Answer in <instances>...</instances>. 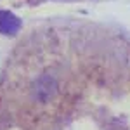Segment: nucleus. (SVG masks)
Listing matches in <instances>:
<instances>
[{"mask_svg":"<svg viewBox=\"0 0 130 130\" xmlns=\"http://www.w3.org/2000/svg\"><path fill=\"white\" fill-rule=\"evenodd\" d=\"M21 28V21L5 10H0V33L9 35V33H16Z\"/></svg>","mask_w":130,"mask_h":130,"instance_id":"nucleus-1","label":"nucleus"}]
</instances>
